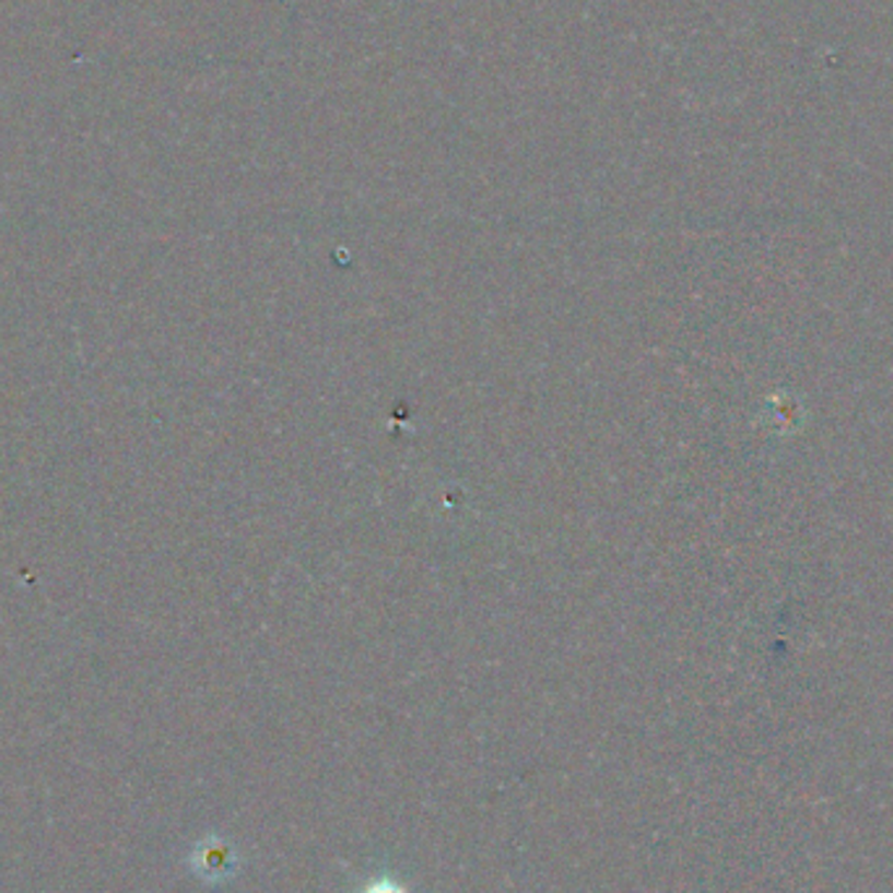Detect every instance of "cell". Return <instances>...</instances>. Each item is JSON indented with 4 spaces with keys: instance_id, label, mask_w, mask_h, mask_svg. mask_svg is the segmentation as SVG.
Masks as SVG:
<instances>
[{
    "instance_id": "obj_1",
    "label": "cell",
    "mask_w": 893,
    "mask_h": 893,
    "mask_svg": "<svg viewBox=\"0 0 893 893\" xmlns=\"http://www.w3.org/2000/svg\"><path fill=\"white\" fill-rule=\"evenodd\" d=\"M201 859V872H207V876H225V872L233 870V851L227 849L223 842H212L207 846L204 855H199Z\"/></svg>"
},
{
    "instance_id": "obj_2",
    "label": "cell",
    "mask_w": 893,
    "mask_h": 893,
    "mask_svg": "<svg viewBox=\"0 0 893 893\" xmlns=\"http://www.w3.org/2000/svg\"><path fill=\"white\" fill-rule=\"evenodd\" d=\"M364 893H408V891L402 889L400 883L389 881V878H379V881L368 883L366 889H364Z\"/></svg>"
}]
</instances>
